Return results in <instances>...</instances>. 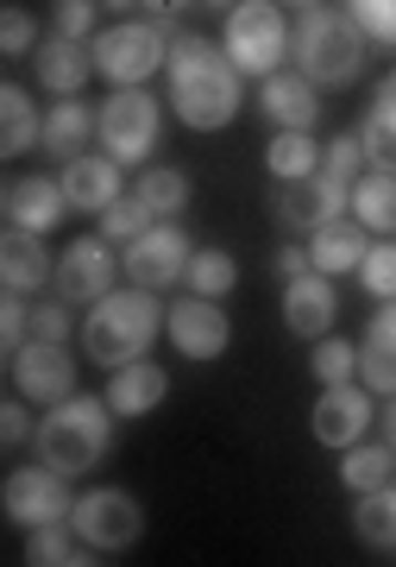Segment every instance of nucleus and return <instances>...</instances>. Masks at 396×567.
<instances>
[{
  "mask_svg": "<svg viewBox=\"0 0 396 567\" xmlns=\"http://www.w3.org/2000/svg\"><path fill=\"white\" fill-rule=\"evenodd\" d=\"M170 107L189 133H220L233 126L239 114V63L227 58V44L215 39H196V32H177L170 39Z\"/></svg>",
  "mask_w": 396,
  "mask_h": 567,
  "instance_id": "obj_1",
  "label": "nucleus"
},
{
  "mask_svg": "<svg viewBox=\"0 0 396 567\" xmlns=\"http://www.w3.org/2000/svg\"><path fill=\"white\" fill-rule=\"evenodd\" d=\"M164 334V303L158 290H107L95 309H88V322H82V353L88 365L101 372H119V365H133L152 353V341Z\"/></svg>",
  "mask_w": 396,
  "mask_h": 567,
  "instance_id": "obj_2",
  "label": "nucleus"
},
{
  "mask_svg": "<svg viewBox=\"0 0 396 567\" xmlns=\"http://www.w3.org/2000/svg\"><path fill=\"white\" fill-rule=\"evenodd\" d=\"M365 51H372V32L353 20V7H302L296 20V70L309 82H353L365 70Z\"/></svg>",
  "mask_w": 396,
  "mask_h": 567,
  "instance_id": "obj_3",
  "label": "nucleus"
},
{
  "mask_svg": "<svg viewBox=\"0 0 396 567\" xmlns=\"http://www.w3.org/2000/svg\"><path fill=\"white\" fill-rule=\"evenodd\" d=\"M107 447H114V404L107 398H63L39 416V461H51L70 480L107 461Z\"/></svg>",
  "mask_w": 396,
  "mask_h": 567,
  "instance_id": "obj_4",
  "label": "nucleus"
},
{
  "mask_svg": "<svg viewBox=\"0 0 396 567\" xmlns=\"http://www.w3.org/2000/svg\"><path fill=\"white\" fill-rule=\"evenodd\" d=\"M170 39H177V25L164 20H119L107 32H95V76H107L114 89H145V82L158 76L164 63H170Z\"/></svg>",
  "mask_w": 396,
  "mask_h": 567,
  "instance_id": "obj_5",
  "label": "nucleus"
},
{
  "mask_svg": "<svg viewBox=\"0 0 396 567\" xmlns=\"http://www.w3.org/2000/svg\"><path fill=\"white\" fill-rule=\"evenodd\" d=\"M227 58L239 63V76H278L283 58H290V20H283L278 0H239L233 13H227Z\"/></svg>",
  "mask_w": 396,
  "mask_h": 567,
  "instance_id": "obj_6",
  "label": "nucleus"
},
{
  "mask_svg": "<svg viewBox=\"0 0 396 567\" xmlns=\"http://www.w3.org/2000/svg\"><path fill=\"white\" fill-rule=\"evenodd\" d=\"M101 114V152L119 164H145L152 152H158V133H164V107L152 89H114L107 102L95 107Z\"/></svg>",
  "mask_w": 396,
  "mask_h": 567,
  "instance_id": "obj_7",
  "label": "nucleus"
},
{
  "mask_svg": "<svg viewBox=\"0 0 396 567\" xmlns=\"http://www.w3.org/2000/svg\"><path fill=\"white\" fill-rule=\"evenodd\" d=\"M70 524H76V536L88 548L114 555V548H133L145 536V505L126 486H88L76 498V511H70Z\"/></svg>",
  "mask_w": 396,
  "mask_h": 567,
  "instance_id": "obj_8",
  "label": "nucleus"
},
{
  "mask_svg": "<svg viewBox=\"0 0 396 567\" xmlns=\"http://www.w3.org/2000/svg\"><path fill=\"white\" fill-rule=\"evenodd\" d=\"M0 505H7V524H20V529L58 524V517L76 511V498H70V473H58L51 461L13 466V473H7V486H0Z\"/></svg>",
  "mask_w": 396,
  "mask_h": 567,
  "instance_id": "obj_9",
  "label": "nucleus"
},
{
  "mask_svg": "<svg viewBox=\"0 0 396 567\" xmlns=\"http://www.w3.org/2000/svg\"><path fill=\"white\" fill-rule=\"evenodd\" d=\"M7 379H13V391H20L25 404H63V398H76V353L63 341H32L13 347V360H7Z\"/></svg>",
  "mask_w": 396,
  "mask_h": 567,
  "instance_id": "obj_10",
  "label": "nucleus"
},
{
  "mask_svg": "<svg viewBox=\"0 0 396 567\" xmlns=\"http://www.w3.org/2000/svg\"><path fill=\"white\" fill-rule=\"evenodd\" d=\"M189 259H196L189 234L177 221H158L152 234H139V240L119 252V271L139 284V290H170L177 278H189Z\"/></svg>",
  "mask_w": 396,
  "mask_h": 567,
  "instance_id": "obj_11",
  "label": "nucleus"
},
{
  "mask_svg": "<svg viewBox=\"0 0 396 567\" xmlns=\"http://www.w3.org/2000/svg\"><path fill=\"white\" fill-rule=\"evenodd\" d=\"M346 203H353V183L334 177V171H309V177L278 183V221L290 227V234H315V227L334 221Z\"/></svg>",
  "mask_w": 396,
  "mask_h": 567,
  "instance_id": "obj_12",
  "label": "nucleus"
},
{
  "mask_svg": "<svg viewBox=\"0 0 396 567\" xmlns=\"http://www.w3.org/2000/svg\"><path fill=\"white\" fill-rule=\"evenodd\" d=\"M114 271H119L114 240H107V234H95V240L82 234L76 246L58 252V284H51V290H58L63 303H101V297L114 290Z\"/></svg>",
  "mask_w": 396,
  "mask_h": 567,
  "instance_id": "obj_13",
  "label": "nucleus"
},
{
  "mask_svg": "<svg viewBox=\"0 0 396 567\" xmlns=\"http://www.w3.org/2000/svg\"><path fill=\"white\" fill-rule=\"evenodd\" d=\"M164 334H170L177 353H189V360H220L227 341H233V322H227V309H220L215 297H196V290H189L183 303H170Z\"/></svg>",
  "mask_w": 396,
  "mask_h": 567,
  "instance_id": "obj_14",
  "label": "nucleus"
},
{
  "mask_svg": "<svg viewBox=\"0 0 396 567\" xmlns=\"http://www.w3.org/2000/svg\"><path fill=\"white\" fill-rule=\"evenodd\" d=\"M372 398H377V391H372V385L358 391L353 379H346V385H321L315 416H309L315 442H321V447H353V442H365V429H372V416H377Z\"/></svg>",
  "mask_w": 396,
  "mask_h": 567,
  "instance_id": "obj_15",
  "label": "nucleus"
},
{
  "mask_svg": "<svg viewBox=\"0 0 396 567\" xmlns=\"http://www.w3.org/2000/svg\"><path fill=\"white\" fill-rule=\"evenodd\" d=\"M334 322H340V297H334L327 271H309V278L283 284V328L296 341H321V334H334Z\"/></svg>",
  "mask_w": 396,
  "mask_h": 567,
  "instance_id": "obj_16",
  "label": "nucleus"
},
{
  "mask_svg": "<svg viewBox=\"0 0 396 567\" xmlns=\"http://www.w3.org/2000/svg\"><path fill=\"white\" fill-rule=\"evenodd\" d=\"M321 82H309L302 70H278V76H264V95H258V107H264V121L278 126V133H315L321 121Z\"/></svg>",
  "mask_w": 396,
  "mask_h": 567,
  "instance_id": "obj_17",
  "label": "nucleus"
},
{
  "mask_svg": "<svg viewBox=\"0 0 396 567\" xmlns=\"http://www.w3.org/2000/svg\"><path fill=\"white\" fill-rule=\"evenodd\" d=\"M7 227H25V234H51V227L70 215V196H63V177H13L7 183V203H0Z\"/></svg>",
  "mask_w": 396,
  "mask_h": 567,
  "instance_id": "obj_18",
  "label": "nucleus"
},
{
  "mask_svg": "<svg viewBox=\"0 0 396 567\" xmlns=\"http://www.w3.org/2000/svg\"><path fill=\"white\" fill-rule=\"evenodd\" d=\"M63 196H70V208H82V215H107V208L119 203V158H107V152L70 158L63 164Z\"/></svg>",
  "mask_w": 396,
  "mask_h": 567,
  "instance_id": "obj_19",
  "label": "nucleus"
},
{
  "mask_svg": "<svg viewBox=\"0 0 396 567\" xmlns=\"http://www.w3.org/2000/svg\"><path fill=\"white\" fill-rule=\"evenodd\" d=\"M170 398V372H164L158 360H133L119 365V372H107V404H114V416H152V410Z\"/></svg>",
  "mask_w": 396,
  "mask_h": 567,
  "instance_id": "obj_20",
  "label": "nucleus"
},
{
  "mask_svg": "<svg viewBox=\"0 0 396 567\" xmlns=\"http://www.w3.org/2000/svg\"><path fill=\"white\" fill-rule=\"evenodd\" d=\"M0 278L7 290H44V284H58V259L44 252V234H25V227H7V240H0Z\"/></svg>",
  "mask_w": 396,
  "mask_h": 567,
  "instance_id": "obj_21",
  "label": "nucleus"
},
{
  "mask_svg": "<svg viewBox=\"0 0 396 567\" xmlns=\"http://www.w3.org/2000/svg\"><path fill=\"white\" fill-rule=\"evenodd\" d=\"M365 234H372V227L358 221H321L315 234H309V259H315V271H327V278H346V271H358V265H365V252H372V240H365Z\"/></svg>",
  "mask_w": 396,
  "mask_h": 567,
  "instance_id": "obj_22",
  "label": "nucleus"
},
{
  "mask_svg": "<svg viewBox=\"0 0 396 567\" xmlns=\"http://www.w3.org/2000/svg\"><path fill=\"white\" fill-rule=\"evenodd\" d=\"M32 63H39V82L51 89V95H82L88 76H95V51H88L82 39H58V32L32 51Z\"/></svg>",
  "mask_w": 396,
  "mask_h": 567,
  "instance_id": "obj_23",
  "label": "nucleus"
},
{
  "mask_svg": "<svg viewBox=\"0 0 396 567\" xmlns=\"http://www.w3.org/2000/svg\"><path fill=\"white\" fill-rule=\"evenodd\" d=\"M358 372H365V385H372L377 398L396 391V297L377 309L372 328H365V341H358Z\"/></svg>",
  "mask_w": 396,
  "mask_h": 567,
  "instance_id": "obj_24",
  "label": "nucleus"
},
{
  "mask_svg": "<svg viewBox=\"0 0 396 567\" xmlns=\"http://www.w3.org/2000/svg\"><path fill=\"white\" fill-rule=\"evenodd\" d=\"M88 133H101V114H88V102H70V95H63L58 107H51V114H44V152H51V158H82V152H88Z\"/></svg>",
  "mask_w": 396,
  "mask_h": 567,
  "instance_id": "obj_25",
  "label": "nucleus"
},
{
  "mask_svg": "<svg viewBox=\"0 0 396 567\" xmlns=\"http://www.w3.org/2000/svg\"><path fill=\"white\" fill-rule=\"evenodd\" d=\"M44 140V121H39V102L25 95L20 82L0 89V158H20Z\"/></svg>",
  "mask_w": 396,
  "mask_h": 567,
  "instance_id": "obj_26",
  "label": "nucleus"
},
{
  "mask_svg": "<svg viewBox=\"0 0 396 567\" xmlns=\"http://www.w3.org/2000/svg\"><path fill=\"white\" fill-rule=\"evenodd\" d=\"M25 561L32 567H82V561H95V555H88V543L76 536V524L58 517V524L25 529Z\"/></svg>",
  "mask_w": 396,
  "mask_h": 567,
  "instance_id": "obj_27",
  "label": "nucleus"
},
{
  "mask_svg": "<svg viewBox=\"0 0 396 567\" xmlns=\"http://www.w3.org/2000/svg\"><path fill=\"white\" fill-rule=\"evenodd\" d=\"M358 145H365V164H372V171H390L396 177V89L390 82L377 89L372 114H365V126H358Z\"/></svg>",
  "mask_w": 396,
  "mask_h": 567,
  "instance_id": "obj_28",
  "label": "nucleus"
},
{
  "mask_svg": "<svg viewBox=\"0 0 396 567\" xmlns=\"http://www.w3.org/2000/svg\"><path fill=\"white\" fill-rule=\"evenodd\" d=\"M353 215L372 234H396V177L390 171H365V177L353 183Z\"/></svg>",
  "mask_w": 396,
  "mask_h": 567,
  "instance_id": "obj_29",
  "label": "nucleus"
},
{
  "mask_svg": "<svg viewBox=\"0 0 396 567\" xmlns=\"http://www.w3.org/2000/svg\"><path fill=\"white\" fill-rule=\"evenodd\" d=\"M353 529H358V543H372V548H396V486L358 492V505H353Z\"/></svg>",
  "mask_w": 396,
  "mask_h": 567,
  "instance_id": "obj_30",
  "label": "nucleus"
},
{
  "mask_svg": "<svg viewBox=\"0 0 396 567\" xmlns=\"http://www.w3.org/2000/svg\"><path fill=\"white\" fill-rule=\"evenodd\" d=\"M390 466H396V454H390V442L384 447H346V461H340V486L353 492H377V486H390Z\"/></svg>",
  "mask_w": 396,
  "mask_h": 567,
  "instance_id": "obj_31",
  "label": "nucleus"
},
{
  "mask_svg": "<svg viewBox=\"0 0 396 567\" xmlns=\"http://www.w3.org/2000/svg\"><path fill=\"white\" fill-rule=\"evenodd\" d=\"M139 196L158 208V221H177L183 208H189V177H183L177 164H152V171H139Z\"/></svg>",
  "mask_w": 396,
  "mask_h": 567,
  "instance_id": "obj_32",
  "label": "nucleus"
},
{
  "mask_svg": "<svg viewBox=\"0 0 396 567\" xmlns=\"http://www.w3.org/2000/svg\"><path fill=\"white\" fill-rule=\"evenodd\" d=\"M271 177L278 183H290V177H309V171H321V145H315V133H278L271 140Z\"/></svg>",
  "mask_w": 396,
  "mask_h": 567,
  "instance_id": "obj_33",
  "label": "nucleus"
},
{
  "mask_svg": "<svg viewBox=\"0 0 396 567\" xmlns=\"http://www.w3.org/2000/svg\"><path fill=\"white\" fill-rule=\"evenodd\" d=\"M233 284H239L233 252H220V246H201L196 259H189V290H196V297H215V303H220Z\"/></svg>",
  "mask_w": 396,
  "mask_h": 567,
  "instance_id": "obj_34",
  "label": "nucleus"
},
{
  "mask_svg": "<svg viewBox=\"0 0 396 567\" xmlns=\"http://www.w3.org/2000/svg\"><path fill=\"white\" fill-rule=\"evenodd\" d=\"M152 227H158V208L145 203V196H119V203L101 215V234L114 246H133L139 234H152Z\"/></svg>",
  "mask_w": 396,
  "mask_h": 567,
  "instance_id": "obj_35",
  "label": "nucleus"
},
{
  "mask_svg": "<svg viewBox=\"0 0 396 567\" xmlns=\"http://www.w3.org/2000/svg\"><path fill=\"white\" fill-rule=\"evenodd\" d=\"M309 365H315L321 385H346V379L358 372V347H353V341H334V334H321V341H315V360H309Z\"/></svg>",
  "mask_w": 396,
  "mask_h": 567,
  "instance_id": "obj_36",
  "label": "nucleus"
},
{
  "mask_svg": "<svg viewBox=\"0 0 396 567\" xmlns=\"http://www.w3.org/2000/svg\"><path fill=\"white\" fill-rule=\"evenodd\" d=\"M39 20L25 13V7H7V20H0V58L7 63H20V58H32L39 51Z\"/></svg>",
  "mask_w": 396,
  "mask_h": 567,
  "instance_id": "obj_37",
  "label": "nucleus"
},
{
  "mask_svg": "<svg viewBox=\"0 0 396 567\" xmlns=\"http://www.w3.org/2000/svg\"><path fill=\"white\" fill-rule=\"evenodd\" d=\"M358 284L372 290L377 303H390V297H396V240H377L372 252H365V265H358Z\"/></svg>",
  "mask_w": 396,
  "mask_h": 567,
  "instance_id": "obj_38",
  "label": "nucleus"
},
{
  "mask_svg": "<svg viewBox=\"0 0 396 567\" xmlns=\"http://www.w3.org/2000/svg\"><path fill=\"white\" fill-rule=\"evenodd\" d=\"M51 32L95 44V0H51Z\"/></svg>",
  "mask_w": 396,
  "mask_h": 567,
  "instance_id": "obj_39",
  "label": "nucleus"
},
{
  "mask_svg": "<svg viewBox=\"0 0 396 567\" xmlns=\"http://www.w3.org/2000/svg\"><path fill=\"white\" fill-rule=\"evenodd\" d=\"M358 164H365V145H358V133H340L334 145H321V171H334V177L358 183Z\"/></svg>",
  "mask_w": 396,
  "mask_h": 567,
  "instance_id": "obj_40",
  "label": "nucleus"
},
{
  "mask_svg": "<svg viewBox=\"0 0 396 567\" xmlns=\"http://www.w3.org/2000/svg\"><path fill=\"white\" fill-rule=\"evenodd\" d=\"M25 328H32V303H25V290H7V303H0V347L7 353L25 347Z\"/></svg>",
  "mask_w": 396,
  "mask_h": 567,
  "instance_id": "obj_41",
  "label": "nucleus"
},
{
  "mask_svg": "<svg viewBox=\"0 0 396 567\" xmlns=\"http://www.w3.org/2000/svg\"><path fill=\"white\" fill-rule=\"evenodd\" d=\"M353 7V20L372 32V39H384V44H396V0H346Z\"/></svg>",
  "mask_w": 396,
  "mask_h": 567,
  "instance_id": "obj_42",
  "label": "nucleus"
},
{
  "mask_svg": "<svg viewBox=\"0 0 396 567\" xmlns=\"http://www.w3.org/2000/svg\"><path fill=\"white\" fill-rule=\"evenodd\" d=\"M25 442H32V416H25V398L13 391L0 404V447H25Z\"/></svg>",
  "mask_w": 396,
  "mask_h": 567,
  "instance_id": "obj_43",
  "label": "nucleus"
},
{
  "mask_svg": "<svg viewBox=\"0 0 396 567\" xmlns=\"http://www.w3.org/2000/svg\"><path fill=\"white\" fill-rule=\"evenodd\" d=\"M32 334H39V341H70V303H39L32 309Z\"/></svg>",
  "mask_w": 396,
  "mask_h": 567,
  "instance_id": "obj_44",
  "label": "nucleus"
},
{
  "mask_svg": "<svg viewBox=\"0 0 396 567\" xmlns=\"http://www.w3.org/2000/svg\"><path fill=\"white\" fill-rule=\"evenodd\" d=\"M309 271H315V259H309V246H283V252H278V278H283V284L309 278Z\"/></svg>",
  "mask_w": 396,
  "mask_h": 567,
  "instance_id": "obj_45",
  "label": "nucleus"
},
{
  "mask_svg": "<svg viewBox=\"0 0 396 567\" xmlns=\"http://www.w3.org/2000/svg\"><path fill=\"white\" fill-rule=\"evenodd\" d=\"M183 7H189V0H145V13H152V20H164V25L177 20Z\"/></svg>",
  "mask_w": 396,
  "mask_h": 567,
  "instance_id": "obj_46",
  "label": "nucleus"
},
{
  "mask_svg": "<svg viewBox=\"0 0 396 567\" xmlns=\"http://www.w3.org/2000/svg\"><path fill=\"white\" fill-rule=\"evenodd\" d=\"M384 442L396 447V391H390V404H384Z\"/></svg>",
  "mask_w": 396,
  "mask_h": 567,
  "instance_id": "obj_47",
  "label": "nucleus"
},
{
  "mask_svg": "<svg viewBox=\"0 0 396 567\" xmlns=\"http://www.w3.org/2000/svg\"><path fill=\"white\" fill-rule=\"evenodd\" d=\"M101 7H114V13H133V7H145V0H101Z\"/></svg>",
  "mask_w": 396,
  "mask_h": 567,
  "instance_id": "obj_48",
  "label": "nucleus"
},
{
  "mask_svg": "<svg viewBox=\"0 0 396 567\" xmlns=\"http://www.w3.org/2000/svg\"><path fill=\"white\" fill-rule=\"evenodd\" d=\"M201 7H220V13H233L239 0H201Z\"/></svg>",
  "mask_w": 396,
  "mask_h": 567,
  "instance_id": "obj_49",
  "label": "nucleus"
},
{
  "mask_svg": "<svg viewBox=\"0 0 396 567\" xmlns=\"http://www.w3.org/2000/svg\"><path fill=\"white\" fill-rule=\"evenodd\" d=\"M290 7H321V0H290Z\"/></svg>",
  "mask_w": 396,
  "mask_h": 567,
  "instance_id": "obj_50",
  "label": "nucleus"
},
{
  "mask_svg": "<svg viewBox=\"0 0 396 567\" xmlns=\"http://www.w3.org/2000/svg\"><path fill=\"white\" fill-rule=\"evenodd\" d=\"M390 89H396V76H390Z\"/></svg>",
  "mask_w": 396,
  "mask_h": 567,
  "instance_id": "obj_51",
  "label": "nucleus"
}]
</instances>
